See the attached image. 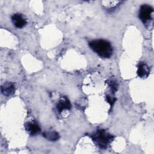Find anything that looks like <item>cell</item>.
Here are the masks:
<instances>
[{
	"mask_svg": "<svg viewBox=\"0 0 154 154\" xmlns=\"http://www.w3.org/2000/svg\"><path fill=\"white\" fill-rule=\"evenodd\" d=\"M71 108V104L69 99L64 96L61 97L57 104V109L60 112H62L64 109H70Z\"/></svg>",
	"mask_w": 154,
	"mask_h": 154,
	"instance_id": "cell-7",
	"label": "cell"
},
{
	"mask_svg": "<svg viewBox=\"0 0 154 154\" xmlns=\"http://www.w3.org/2000/svg\"><path fill=\"white\" fill-rule=\"evenodd\" d=\"M91 138L100 149H105L112 141L114 137L105 129H97L92 134Z\"/></svg>",
	"mask_w": 154,
	"mask_h": 154,
	"instance_id": "cell-2",
	"label": "cell"
},
{
	"mask_svg": "<svg viewBox=\"0 0 154 154\" xmlns=\"http://www.w3.org/2000/svg\"><path fill=\"white\" fill-rule=\"evenodd\" d=\"M43 137H44L48 140L51 141H57L60 138L58 133L55 131H46L43 133Z\"/></svg>",
	"mask_w": 154,
	"mask_h": 154,
	"instance_id": "cell-9",
	"label": "cell"
},
{
	"mask_svg": "<svg viewBox=\"0 0 154 154\" xmlns=\"http://www.w3.org/2000/svg\"><path fill=\"white\" fill-rule=\"evenodd\" d=\"M24 127L26 132L31 135H35L41 131L38 123L33 120L26 122L24 125Z\"/></svg>",
	"mask_w": 154,
	"mask_h": 154,
	"instance_id": "cell-4",
	"label": "cell"
},
{
	"mask_svg": "<svg viewBox=\"0 0 154 154\" xmlns=\"http://www.w3.org/2000/svg\"><path fill=\"white\" fill-rule=\"evenodd\" d=\"M1 92L6 96H10L13 95L16 91L15 85L13 82H6L1 85Z\"/></svg>",
	"mask_w": 154,
	"mask_h": 154,
	"instance_id": "cell-6",
	"label": "cell"
},
{
	"mask_svg": "<svg viewBox=\"0 0 154 154\" xmlns=\"http://www.w3.org/2000/svg\"><path fill=\"white\" fill-rule=\"evenodd\" d=\"M11 20L14 25L17 28H22L27 23L26 19L20 13H15L11 16Z\"/></svg>",
	"mask_w": 154,
	"mask_h": 154,
	"instance_id": "cell-5",
	"label": "cell"
},
{
	"mask_svg": "<svg viewBox=\"0 0 154 154\" xmlns=\"http://www.w3.org/2000/svg\"><path fill=\"white\" fill-rule=\"evenodd\" d=\"M153 8L149 5L144 4L140 7L139 18L144 24L150 23L153 20Z\"/></svg>",
	"mask_w": 154,
	"mask_h": 154,
	"instance_id": "cell-3",
	"label": "cell"
},
{
	"mask_svg": "<svg viewBox=\"0 0 154 154\" xmlns=\"http://www.w3.org/2000/svg\"><path fill=\"white\" fill-rule=\"evenodd\" d=\"M81 101H78V103H77L76 105H77L78 106L80 107L81 109H84L83 107H84V106H85L86 105H85V103L84 102L83 99H81Z\"/></svg>",
	"mask_w": 154,
	"mask_h": 154,
	"instance_id": "cell-12",
	"label": "cell"
},
{
	"mask_svg": "<svg viewBox=\"0 0 154 154\" xmlns=\"http://www.w3.org/2000/svg\"><path fill=\"white\" fill-rule=\"evenodd\" d=\"M105 97H106V101L109 103L110 106L111 107H112L116 100V98L115 97H114V96H111L110 94H106Z\"/></svg>",
	"mask_w": 154,
	"mask_h": 154,
	"instance_id": "cell-11",
	"label": "cell"
},
{
	"mask_svg": "<svg viewBox=\"0 0 154 154\" xmlns=\"http://www.w3.org/2000/svg\"><path fill=\"white\" fill-rule=\"evenodd\" d=\"M106 83L108 84L109 87L110 88V90L111 91V93L112 94H114L117 90V88H118V84H117V82L114 80V79H109Z\"/></svg>",
	"mask_w": 154,
	"mask_h": 154,
	"instance_id": "cell-10",
	"label": "cell"
},
{
	"mask_svg": "<svg viewBox=\"0 0 154 154\" xmlns=\"http://www.w3.org/2000/svg\"><path fill=\"white\" fill-rule=\"evenodd\" d=\"M150 73L149 66L144 63L139 64L137 69V75L141 78H146L148 77Z\"/></svg>",
	"mask_w": 154,
	"mask_h": 154,
	"instance_id": "cell-8",
	"label": "cell"
},
{
	"mask_svg": "<svg viewBox=\"0 0 154 154\" xmlns=\"http://www.w3.org/2000/svg\"><path fill=\"white\" fill-rule=\"evenodd\" d=\"M90 48L99 56L109 58L112 54V48L111 43L105 40H94L89 43Z\"/></svg>",
	"mask_w": 154,
	"mask_h": 154,
	"instance_id": "cell-1",
	"label": "cell"
}]
</instances>
